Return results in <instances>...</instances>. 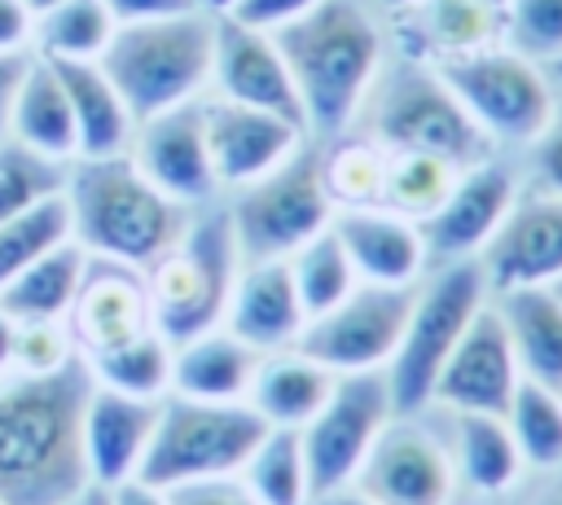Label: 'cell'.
Listing matches in <instances>:
<instances>
[{
  "instance_id": "6da1fadb",
  "label": "cell",
  "mask_w": 562,
  "mask_h": 505,
  "mask_svg": "<svg viewBox=\"0 0 562 505\" xmlns=\"http://www.w3.org/2000/svg\"><path fill=\"white\" fill-rule=\"evenodd\" d=\"M83 356L53 373L0 378V501L4 505H75L88 483L83 408L92 395Z\"/></svg>"
},
{
  "instance_id": "7a4b0ae2",
  "label": "cell",
  "mask_w": 562,
  "mask_h": 505,
  "mask_svg": "<svg viewBox=\"0 0 562 505\" xmlns=\"http://www.w3.org/2000/svg\"><path fill=\"white\" fill-rule=\"evenodd\" d=\"M70 211V237L88 259H110L149 272L189 228L193 206H180L127 154L75 158L61 184Z\"/></svg>"
},
{
  "instance_id": "3957f363",
  "label": "cell",
  "mask_w": 562,
  "mask_h": 505,
  "mask_svg": "<svg viewBox=\"0 0 562 505\" xmlns=\"http://www.w3.org/2000/svg\"><path fill=\"white\" fill-rule=\"evenodd\" d=\"M290 79L303 101V123L321 136H338L364 105L378 66L382 35L378 22L356 0H321L307 13L272 31Z\"/></svg>"
},
{
  "instance_id": "277c9868",
  "label": "cell",
  "mask_w": 562,
  "mask_h": 505,
  "mask_svg": "<svg viewBox=\"0 0 562 505\" xmlns=\"http://www.w3.org/2000/svg\"><path fill=\"white\" fill-rule=\"evenodd\" d=\"M211 53H215V13L198 4L167 18L119 22L97 61L119 88L132 119L140 123L171 105L198 101L202 83H211Z\"/></svg>"
},
{
  "instance_id": "5b68a950",
  "label": "cell",
  "mask_w": 562,
  "mask_h": 505,
  "mask_svg": "<svg viewBox=\"0 0 562 505\" xmlns=\"http://www.w3.org/2000/svg\"><path fill=\"white\" fill-rule=\"evenodd\" d=\"M241 255L228 211H193L184 237L145 272L154 329L176 347L224 325Z\"/></svg>"
},
{
  "instance_id": "8992f818",
  "label": "cell",
  "mask_w": 562,
  "mask_h": 505,
  "mask_svg": "<svg viewBox=\"0 0 562 505\" xmlns=\"http://www.w3.org/2000/svg\"><path fill=\"white\" fill-rule=\"evenodd\" d=\"M263 417L237 400V404H211V400H184L162 395L158 426L145 448V461L136 479L154 487H189L206 479H237L255 444L263 439Z\"/></svg>"
},
{
  "instance_id": "52a82bcc",
  "label": "cell",
  "mask_w": 562,
  "mask_h": 505,
  "mask_svg": "<svg viewBox=\"0 0 562 505\" xmlns=\"http://www.w3.org/2000/svg\"><path fill=\"white\" fill-rule=\"evenodd\" d=\"M483 303H487V277H483L479 259L443 263V268H435V277L417 281L400 347H395L391 364L382 369L395 413L413 417L430 404L443 360L452 356L457 338L465 334V325L474 321V312Z\"/></svg>"
},
{
  "instance_id": "ba28073f",
  "label": "cell",
  "mask_w": 562,
  "mask_h": 505,
  "mask_svg": "<svg viewBox=\"0 0 562 505\" xmlns=\"http://www.w3.org/2000/svg\"><path fill=\"white\" fill-rule=\"evenodd\" d=\"M364 101L373 145L382 149L435 154L461 171L487 158V132L470 119V110L439 79V70L395 66L386 79H373Z\"/></svg>"
},
{
  "instance_id": "9c48e42d",
  "label": "cell",
  "mask_w": 562,
  "mask_h": 505,
  "mask_svg": "<svg viewBox=\"0 0 562 505\" xmlns=\"http://www.w3.org/2000/svg\"><path fill=\"white\" fill-rule=\"evenodd\" d=\"M224 211H228L241 263L290 259L307 237L334 224V198L325 189L321 158L307 154L303 145L268 176L233 189V202Z\"/></svg>"
},
{
  "instance_id": "30bf717a",
  "label": "cell",
  "mask_w": 562,
  "mask_h": 505,
  "mask_svg": "<svg viewBox=\"0 0 562 505\" xmlns=\"http://www.w3.org/2000/svg\"><path fill=\"white\" fill-rule=\"evenodd\" d=\"M439 79L457 92L487 141L531 145L553 114L549 75L518 48H479L465 57H448L439 61Z\"/></svg>"
},
{
  "instance_id": "8fae6325",
  "label": "cell",
  "mask_w": 562,
  "mask_h": 505,
  "mask_svg": "<svg viewBox=\"0 0 562 505\" xmlns=\"http://www.w3.org/2000/svg\"><path fill=\"white\" fill-rule=\"evenodd\" d=\"M391 417H395V404H391V386H386L382 369L338 373L329 400L299 430L307 474H312V496H321L329 487H347Z\"/></svg>"
},
{
  "instance_id": "7c38bea8",
  "label": "cell",
  "mask_w": 562,
  "mask_h": 505,
  "mask_svg": "<svg viewBox=\"0 0 562 505\" xmlns=\"http://www.w3.org/2000/svg\"><path fill=\"white\" fill-rule=\"evenodd\" d=\"M413 290L417 285H369L360 281L342 303H334L329 312L312 316L299 334V351L321 360L334 373H369V369H386L408 307H413Z\"/></svg>"
},
{
  "instance_id": "4fadbf2b",
  "label": "cell",
  "mask_w": 562,
  "mask_h": 505,
  "mask_svg": "<svg viewBox=\"0 0 562 505\" xmlns=\"http://www.w3.org/2000/svg\"><path fill=\"white\" fill-rule=\"evenodd\" d=\"M351 483L378 505H452L457 470L448 448L426 426L391 417Z\"/></svg>"
},
{
  "instance_id": "5bb4252c",
  "label": "cell",
  "mask_w": 562,
  "mask_h": 505,
  "mask_svg": "<svg viewBox=\"0 0 562 505\" xmlns=\"http://www.w3.org/2000/svg\"><path fill=\"white\" fill-rule=\"evenodd\" d=\"M518 202V176L496 162L483 158L474 167H465L457 176V184L448 189L443 206L422 220V242H426V263H461V259H479L483 246L496 237V228L505 224L509 206Z\"/></svg>"
},
{
  "instance_id": "9a60e30c",
  "label": "cell",
  "mask_w": 562,
  "mask_h": 505,
  "mask_svg": "<svg viewBox=\"0 0 562 505\" xmlns=\"http://www.w3.org/2000/svg\"><path fill=\"white\" fill-rule=\"evenodd\" d=\"M518 382H522V369L514 360L505 321L487 299L465 325V334L457 338L452 356L443 360L430 404H443L448 413H501L505 417Z\"/></svg>"
},
{
  "instance_id": "2e32d148",
  "label": "cell",
  "mask_w": 562,
  "mask_h": 505,
  "mask_svg": "<svg viewBox=\"0 0 562 505\" xmlns=\"http://www.w3.org/2000/svg\"><path fill=\"white\" fill-rule=\"evenodd\" d=\"M127 158L145 171L149 184H158L180 206H206L220 193L211 154H206V127H202V101L171 105L162 114H149L136 123Z\"/></svg>"
},
{
  "instance_id": "e0dca14e",
  "label": "cell",
  "mask_w": 562,
  "mask_h": 505,
  "mask_svg": "<svg viewBox=\"0 0 562 505\" xmlns=\"http://www.w3.org/2000/svg\"><path fill=\"white\" fill-rule=\"evenodd\" d=\"M211 83L220 101H237L250 110H268L290 119L294 127L307 132L303 123V101L290 79V66L272 40V31L246 26L237 18H215V53H211Z\"/></svg>"
},
{
  "instance_id": "ac0fdd59",
  "label": "cell",
  "mask_w": 562,
  "mask_h": 505,
  "mask_svg": "<svg viewBox=\"0 0 562 505\" xmlns=\"http://www.w3.org/2000/svg\"><path fill=\"white\" fill-rule=\"evenodd\" d=\"M479 268L487 294L509 285H558L562 281V193H518L496 237L483 246Z\"/></svg>"
},
{
  "instance_id": "d6986e66",
  "label": "cell",
  "mask_w": 562,
  "mask_h": 505,
  "mask_svg": "<svg viewBox=\"0 0 562 505\" xmlns=\"http://www.w3.org/2000/svg\"><path fill=\"white\" fill-rule=\"evenodd\" d=\"M202 127H206V154H211L220 189H241L268 176L303 145V127H294L281 114L250 110L237 101H206Z\"/></svg>"
},
{
  "instance_id": "ffe728a7",
  "label": "cell",
  "mask_w": 562,
  "mask_h": 505,
  "mask_svg": "<svg viewBox=\"0 0 562 505\" xmlns=\"http://www.w3.org/2000/svg\"><path fill=\"white\" fill-rule=\"evenodd\" d=\"M66 325L83 360L154 329L145 272L127 263H110V259H88L79 294L66 312Z\"/></svg>"
},
{
  "instance_id": "44dd1931",
  "label": "cell",
  "mask_w": 562,
  "mask_h": 505,
  "mask_svg": "<svg viewBox=\"0 0 562 505\" xmlns=\"http://www.w3.org/2000/svg\"><path fill=\"white\" fill-rule=\"evenodd\" d=\"M158 404L162 400H136L110 386H92L83 408V461L92 487H114L123 479H136L158 426Z\"/></svg>"
},
{
  "instance_id": "7402d4cb",
  "label": "cell",
  "mask_w": 562,
  "mask_h": 505,
  "mask_svg": "<svg viewBox=\"0 0 562 505\" xmlns=\"http://www.w3.org/2000/svg\"><path fill=\"white\" fill-rule=\"evenodd\" d=\"M334 233L369 285H417L426 272L422 224L386 211V206H347L334 211Z\"/></svg>"
},
{
  "instance_id": "603a6c76",
  "label": "cell",
  "mask_w": 562,
  "mask_h": 505,
  "mask_svg": "<svg viewBox=\"0 0 562 505\" xmlns=\"http://www.w3.org/2000/svg\"><path fill=\"white\" fill-rule=\"evenodd\" d=\"M303 325H307V312L299 303V290H294L285 259H259V263L237 268L224 329H233L241 343H250L255 351L268 356V351L294 347Z\"/></svg>"
},
{
  "instance_id": "cb8c5ba5",
  "label": "cell",
  "mask_w": 562,
  "mask_h": 505,
  "mask_svg": "<svg viewBox=\"0 0 562 505\" xmlns=\"http://www.w3.org/2000/svg\"><path fill=\"white\" fill-rule=\"evenodd\" d=\"M259 360H263V351L241 343L233 329H224V325L206 329V334L171 347V395L237 404L250 395Z\"/></svg>"
},
{
  "instance_id": "d4e9b609",
  "label": "cell",
  "mask_w": 562,
  "mask_h": 505,
  "mask_svg": "<svg viewBox=\"0 0 562 505\" xmlns=\"http://www.w3.org/2000/svg\"><path fill=\"white\" fill-rule=\"evenodd\" d=\"M505 321L522 378L562 391V294L558 285H509L492 303Z\"/></svg>"
},
{
  "instance_id": "484cf974",
  "label": "cell",
  "mask_w": 562,
  "mask_h": 505,
  "mask_svg": "<svg viewBox=\"0 0 562 505\" xmlns=\"http://www.w3.org/2000/svg\"><path fill=\"white\" fill-rule=\"evenodd\" d=\"M334 382H338L334 369H325L321 360L303 356L299 347H285V351H268L259 360L246 404L263 417V426L303 430L316 417V408L329 400Z\"/></svg>"
},
{
  "instance_id": "4316f807",
  "label": "cell",
  "mask_w": 562,
  "mask_h": 505,
  "mask_svg": "<svg viewBox=\"0 0 562 505\" xmlns=\"http://www.w3.org/2000/svg\"><path fill=\"white\" fill-rule=\"evenodd\" d=\"M48 61V57H44ZM66 88L70 114H75V136H79V158H110L127 154L136 119L123 105L119 88L101 70V61H48Z\"/></svg>"
},
{
  "instance_id": "83f0119b",
  "label": "cell",
  "mask_w": 562,
  "mask_h": 505,
  "mask_svg": "<svg viewBox=\"0 0 562 505\" xmlns=\"http://www.w3.org/2000/svg\"><path fill=\"white\" fill-rule=\"evenodd\" d=\"M9 141L40 158H53V162L79 158V136H75V114L66 101V88L44 57H31V66L18 83V97L9 110Z\"/></svg>"
},
{
  "instance_id": "f1b7e54d",
  "label": "cell",
  "mask_w": 562,
  "mask_h": 505,
  "mask_svg": "<svg viewBox=\"0 0 562 505\" xmlns=\"http://www.w3.org/2000/svg\"><path fill=\"white\" fill-rule=\"evenodd\" d=\"M452 470L479 496H501L518 483L522 457L501 413H452Z\"/></svg>"
},
{
  "instance_id": "f546056e",
  "label": "cell",
  "mask_w": 562,
  "mask_h": 505,
  "mask_svg": "<svg viewBox=\"0 0 562 505\" xmlns=\"http://www.w3.org/2000/svg\"><path fill=\"white\" fill-rule=\"evenodd\" d=\"M83 268H88V250L75 237H66L0 290V307L13 321H66L79 294Z\"/></svg>"
},
{
  "instance_id": "4dcf8cb0",
  "label": "cell",
  "mask_w": 562,
  "mask_h": 505,
  "mask_svg": "<svg viewBox=\"0 0 562 505\" xmlns=\"http://www.w3.org/2000/svg\"><path fill=\"white\" fill-rule=\"evenodd\" d=\"M237 479L259 505H312V474L299 430L268 426Z\"/></svg>"
},
{
  "instance_id": "1f68e13d",
  "label": "cell",
  "mask_w": 562,
  "mask_h": 505,
  "mask_svg": "<svg viewBox=\"0 0 562 505\" xmlns=\"http://www.w3.org/2000/svg\"><path fill=\"white\" fill-rule=\"evenodd\" d=\"M114 13L105 0H61L44 13H35L31 40L40 57L48 61H97L114 35Z\"/></svg>"
},
{
  "instance_id": "d6a6232c",
  "label": "cell",
  "mask_w": 562,
  "mask_h": 505,
  "mask_svg": "<svg viewBox=\"0 0 562 505\" xmlns=\"http://www.w3.org/2000/svg\"><path fill=\"white\" fill-rule=\"evenodd\" d=\"M88 369L97 386H110L119 395H136V400L171 395V343L158 329H145L101 356H88Z\"/></svg>"
},
{
  "instance_id": "836d02e7",
  "label": "cell",
  "mask_w": 562,
  "mask_h": 505,
  "mask_svg": "<svg viewBox=\"0 0 562 505\" xmlns=\"http://www.w3.org/2000/svg\"><path fill=\"white\" fill-rule=\"evenodd\" d=\"M457 176H461V167H452V162H443V158H435V154L386 149L378 206H386V211H395V215L422 224V220H430V215L443 206V198H448V189L457 184Z\"/></svg>"
},
{
  "instance_id": "e575fe53",
  "label": "cell",
  "mask_w": 562,
  "mask_h": 505,
  "mask_svg": "<svg viewBox=\"0 0 562 505\" xmlns=\"http://www.w3.org/2000/svg\"><path fill=\"white\" fill-rule=\"evenodd\" d=\"M285 263H290V277H294V290H299V303H303L307 321L329 312L334 303H342L360 285V277H356V268H351L334 224L321 228L316 237H307Z\"/></svg>"
},
{
  "instance_id": "d590c367",
  "label": "cell",
  "mask_w": 562,
  "mask_h": 505,
  "mask_svg": "<svg viewBox=\"0 0 562 505\" xmlns=\"http://www.w3.org/2000/svg\"><path fill=\"white\" fill-rule=\"evenodd\" d=\"M505 422H509L522 465L562 470V391H549V386L522 378L505 408Z\"/></svg>"
},
{
  "instance_id": "8d00e7d4",
  "label": "cell",
  "mask_w": 562,
  "mask_h": 505,
  "mask_svg": "<svg viewBox=\"0 0 562 505\" xmlns=\"http://www.w3.org/2000/svg\"><path fill=\"white\" fill-rule=\"evenodd\" d=\"M417 9H422V35L439 53V61L492 48L501 26L496 0H417Z\"/></svg>"
},
{
  "instance_id": "74e56055",
  "label": "cell",
  "mask_w": 562,
  "mask_h": 505,
  "mask_svg": "<svg viewBox=\"0 0 562 505\" xmlns=\"http://www.w3.org/2000/svg\"><path fill=\"white\" fill-rule=\"evenodd\" d=\"M70 237V211H66V198L53 193L26 211H18L13 220L0 224V290L22 272L31 268L40 255H48L53 246H61Z\"/></svg>"
},
{
  "instance_id": "f35d334b",
  "label": "cell",
  "mask_w": 562,
  "mask_h": 505,
  "mask_svg": "<svg viewBox=\"0 0 562 505\" xmlns=\"http://www.w3.org/2000/svg\"><path fill=\"white\" fill-rule=\"evenodd\" d=\"M66 167L70 162H53V158H40L13 141L0 145V224L13 220L18 211L61 193L66 184Z\"/></svg>"
},
{
  "instance_id": "ab89813d",
  "label": "cell",
  "mask_w": 562,
  "mask_h": 505,
  "mask_svg": "<svg viewBox=\"0 0 562 505\" xmlns=\"http://www.w3.org/2000/svg\"><path fill=\"white\" fill-rule=\"evenodd\" d=\"M382 167H386V149L382 145H342L329 158H321L334 211L378 206V198H382Z\"/></svg>"
},
{
  "instance_id": "60d3db41",
  "label": "cell",
  "mask_w": 562,
  "mask_h": 505,
  "mask_svg": "<svg viewBox=\"0 0 562 505\" xmlns=\"http://www.w3.org/2000/svg\"><path fill=\"white\" fill-rule=\"evenodd\" d=\"M509 35L522 57L553 66L562 57V0H509Z\"/></svg>"
},
{
  "instance_id": "b9f144b4",
  "label": "cell",
  "mask_w": 562,
  "mask_h": 505,
  "mask_svg": "<svg viewBox=\"0 0 562 505\" xmlns=\"http://www.w3.org/2000/svg\"><path fill=\"white\" fill-rule=\"evenodd\" d=\"M79 356L66 321H18L13 373H53Z\"/></svg>"
},
{
  "instance_id": "7bdbcfd3",
  "label": "cell",
  "mask_w": 562,
  "mask_h": 505,
  "mask_svg": "<svg viewBox=\"0 0 562 505\" xmlns=\"http://www.w3.org/2000/svg\"><path fill=\"white\" fill-rule=\"evenodd\" d=\"M531 189L562 193V101H553L549 123L531 141Z\"/></svg>"
},
{
  "instance_id": "ee69618b",
  "label": "cell",
  "mask_w": 562,
  "mask_h": 505,
  "mask_svg": "<svg viewBox=\"0 0 562 505\" xmlns=\"http://www.w3.org/2000/svg\"><path fill=\"white\" fill-rule=\"evenodd\" d=\"M312 4H321V0H233L228 18H237L246 26H259V31H277L281 22L307 13Z\"/></svg>"
},
{
  "instance_id": "f6af8a7d",
  "label": "cell",
  "mask_w": 562,
  "mask_h": 505,
  "mask_svg": "<svg viewBox=\"0 0 562 505\" xmlns=\"http://www.w3.org/2000/svg\"><path fill=\"white\" fill-rule=\"evenodd\" d=\"M171 505H259L241 479H206L189 487H171Z\"/></svg>"
},
{
  "instance_id": "bcb514c9",
  "label": "cell",
  "mask_w": 562,
  "mask_h": 505,
  "mask_svg": "<svg viewBox=\"0 0 562 505\" xmlns=\"http://www.w3.org/2000/svg\"><path fill=\"white\" fill-rule=\"evenodd\" d=\"M31 26L35 13L26 9V0H0V53H26Z\"/></svg>"
},
{
  "instance_id": "7dc6e473",
  "label": "cell",
  "mask_w": 562,
  "mask_h": 505,
  "mask_svg": "<svg viewBox=\"0 0 562 505\" xmlns=\"http://www.w3.org/2000/svg\"><path fill=\"white\" fill-rule=\"evenodd\" d=\"M105 9L114 13V22H145V18H167V13L198 9V0H105Z\"/></svg>"
},
{
  "instance_id": "c3c4849f",
  "label": "cell",
  "mask_w": 562,
  "mask_h": 505,
  "mask_svg": "<svg viewBox=\"0 0 562 505\" xmlns=\"http://www.w3.org/2000/svg\"><path fill=\"white\" fill-rule=\"evenodd\" d=\"M26 66H31L26 53H0V136L9 132V110H13V97H18Z\"/></svg>"
},
{
  "instance_id": "681fc988",
  "label": "cell",
  "mask_w": 562,
  "mask_h": 505,
  "mask_svg": "<svg viewBox=\"0 0 562 505\" xmlns=\"http://www.w3.org/2000/svg\"><path fill=\"white\" fill-rule=\"evenodd\" d=\"M110 505H171V492L167 487H154L145 479H123L114 487H105Z\"/></svg>"
},
{
  "instance_id": "f907efd6",
  "label": "cell",
  "mask_w": 562,
  "mask_h": 505,
  "mask_svg": "<svg viewBox=\"0 0 562 505\" xmlns=\"http://www.w3.org/2000/svg\"><path fill=\"white\" fill-rule=\"evenodd\" d=\"M312 505H378V501H373V496H364L356 483H347V487H329V492L312 496Z\"/></svg>"
},
{
  "instance_id": "816d5d0a",
  "label": "cell",
  "mask_w": 562,
  "mask_h": 505,
  "mask_svg": "<svg viewBox=\"0 0 562 505\" xmlns=\"http://www.w3.org/2000/svg\"><path fill=\"white\" fill-rule=\"evenodd\" d=\"M13 338H18V321L0 307V378L13 373Z\"/></svg>"
},
{
  "instance_id": "f5cc1de1",
  "label": "cell",
  "mask_w": 562,
  "mask_h": 505,
  "mask_svg": "<svg viewBox=\"0 0 562 505\" xmlns=\"http://www.w3.org/2000/svg\"><path fill=\"white\" fill-rule=\"evenodd\" d=\"M531 505H562V479H553V483H544L536 496H531Z\"/></svg>"
},
{
  "instance_id": "db71d44e",
  "label": "cell",
  "mask_w": 562,
  "mask_h": 505,
  "mask_svg": "<svg viewBox=\"0 0 562 505\" xmlns=\"http://www.w3.org/2000/svg\"><path fill=\"white\" fill-rule=\"evenodd\" d=\"M79 505H110V496H105V487H88V492L79 496Z\"/></svg>"
},
{
  "instance_id": "11a10c76",
  "label": "cell",
  "mask_w": 562,
  "mask_h": 505,
  "mask_svg": "<svg viewBox=\"0 0 562 505\" xmlns=\"http://www.w3.org/2000/svg\"><path fill=\"white\" fill-rule=\"evenodd\" d=\"M53 4H61V0H26L31 13H44V9H53Z\"/></svg>"
},
{
  "instance_id": "9f6ffc18",
  "label": "cell",
  "mask_w": 562,
  "mask_h": 505,
  "mask_svg": "<svg viewBox=\"0 0 562 505\" xmlns=\"http://www.w3.org/2000/svg\"><path fill=\"white\" fill-rule=\"evenodd\" d=\"M378 4H386V9H413L417 0H378Z\"/></svg>"
},
{
  "instance_id": "6f0895ef",
  "label": "cell",
  "mask_w": 562,
  "mask_h": 505,
  "mask_svg": "<svg viewBox=\"0 0 562 505\" xmlns=\"http://www.w3.org/2000/svg\"><path fill=\"white\" fill-rule=\"evenodd\" d=\"M553 75H558V79H562V57H558V61H553Z\"/></svg>"
},
{
  "instance_id": "680465c9",
  "label": "cell",
  "mask_w": 562,
  "mask_h": 505,
  "mask_svg": "<svg viewBox=\"0 0 562 505\" xmlns=\"http://www.w3.org/2000/svg\"><path fill=\"white\" fill-rule=\"evenodd\" d=\"M558 294H562V281H558Z\"/></svg>"
},
{
  "instance_id": "91938a15",
  "label": "cell",
  "mask_w": 562,
  "mask_h": 505,
  "mask_svg": "<svg viewBox=\"0 0 562 505\" xmlns=\"http://www.w3.org/2000/svg\"><path fill=\"white\" fill-rule=\"evenodd\" d=\"M75 505H79V501H75Z\"/></svg>"
},
{
  "instance_id": "94428289",
  "label": "cell",
  "mask_w": 562,
  "mask_h": 505,
  "mask_svg": "<svg viewBox=\"0 0 562 505\" xmlns=\"http://www.w3.org/2000/svg\"><path fill=\"white\" fill-rule=\"evenodd\" d=\"M0 505H4V501H0Z\"/></svg>"
}]
</instances>
